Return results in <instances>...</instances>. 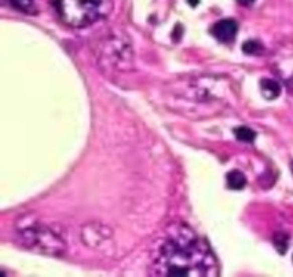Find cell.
Listing matches in <instances>:
<instances>
[{"instance_id": "cell-1", "label": "cell", "mask_w": 293, "mask_h": 277, "mask_svg": "<svg viewBox=\"0 0 293 277\" xmlns=\"http://www.w3.org/2000/svg\"><path fill=\"white\" fill-rule=\"evenodd\" d=\"M150 273L157 276H216L218 262L210 246L184 224L165 229L152 255Z\"/></svg>"}, {"instance_id": "cell-2", "label": "cell", "mask_w": 293, "mask_h": 277, "mask_svg": "<svg viewBox=\"0 0 293 277\" xmlns=\"http://www.w3.org/2000/svg\"><path fill=\"white\" fill-rule=\"evenodd\" d=\"M164 97L168 108L179 113L211 115L229 105L234 89L227 78L203 75L169 82L165 84Z\"/></svg>"}, {"instance_id": "cell-3", "label": "cell", "mask_w": 293, "mask_h": 277, "mask_svg": "<svg viewBox=\"0 0 293 277\" xmlns=\"http://www.w3.org/2000/svg\"><path fill=\"white\" fill-rule=\"evenodd\" d=\"M20 246L28 250L47 254V255H62L66 244L62 237L53 229L42 225L33 214L24 215L16 225Z\"/></svg>"}, {"instance_id": "cell-4", "label": "cell", "mask_w": 293, "mask_h": 277, "mask_svg": "<svg viewBox=\"0 0 293 277\" xmlns=\"http://www.w3.org/2000/svg\"><path fill=\"white\" fill-rule=\"evenodd\" d=\"M58 16L73 28H84L104 20L113 10V0H51Z\"/></svg>"}, {"instance_id": "cell-5", "label": "cell", "mask_w": 293, "mask_h": 277, "mask_svg": "<svg viewBox=\"0 0 293 277\" xmlns=\"http://www.w3.org/2000/svg\"><path fill=\"white\" fill-rule=\"evenodd\" d=\"M98 66L104 72H124L134 65V50L124 35H110L98 46Z\"/></svg>"}, {"instance_id": "cell-6", "label": "cell", "mask_w": 293, "mask_h": 277, "mask_svg": "<svg viewBox=\"0 0 293 277\" xmlns=\"http://www.w3.org/2000/svg\"><path fill=\"white\" fill-rule=\"evenodd\" d=\"M112 235L113 233L109 226L100 224V222L87 224L81 229V240L85 246L91 247V248H98L102 246L105 241L110 240Z\"/></svg>"}, {"instance_id": "cell-7", "label": "cell", "mask_w": 293, "mask_h": 277, "mask_svg": "<svg viewBox=\"0 0 293 277\" xmlns=\"http://www.w3.org/2000/svg\"><path fill=\"white\" fill-rule=\"evenodd\" d=\"M274 69L285 82L293 80V47H283L279 50L275 55Z\"/></svg>"}, {"instance_id": "cell-8", "label": "cell", "mask_w": 293, "mask_h": 277, "mask_svg": "<svg viewBox=\"0 0 293 277\" xmlns=\"http://www.w3.org/2000/svg\"><path fill=\"white\" fill-rule=\"evenodd\" d=\"M212 35H214L219 42L222 43H231L237 36L238 32V24L231 18L220 20L212 26Z\"/></svg>"}, {"instance_id": "cell-9", "label": "cell", "mask_w": 293, "mask_h": 277, "mask_svg": "<svg viewBox=\"0 0 293 277\" xmlns=\"http://www.w3.org/2000/svg\"><path fill=\"white\" fill-rule=\"evenodd\" d=\"M260 93L266 100H275L281 94V86L274 79L264 78L260 80Z\"/></svg>"}, {"instance_id": "cell-10", "label": "cell", "mask_w": 293, "mask_h": 277, "mask_svg": "<svg viewBox=\"0 0 293 277\" xmlns=\"http://www.w3.org/2000/svg\"><path fill=\"white\" fill-rule=\"evenodd\" d=\"M2 3L6 6H9L14 10L32 16V14H37V7L35 0H2Z\"/></svg>"}, {"instance_id": "cell-11", "label": "cell", "mask_w": 293, "mask_h": 277, "mask_svg": "<svg viewBox=\"0 0 293 277\" xmlns=\"http://www.w3.org/2000/svg\"><path fill=\"white\" fill-rule=\"evenodd\" d=\"M226 181H227V186L233 190H241L245 188L246 185V177L238 170H233L227 174Z\"/></svg>"}, {"instance_id": "cell-12", "label": "cell", "mask_w": 293, "mask_h": 277, "mask_svg": "<svg viewBox=\"0 0 293 277\" xmlns=\"http://www.w3.org/2000/svg\"><path fill=\"white\" fill-rule=\"evenodd\" d=\"M234 135L238 141L242 142H253L255 138H256V132L253 130H251L249 127L241 126L234 128Z\"/></svg>"}, {"instance_id": "cell-13", "label": "cell", "mask_w": 293, "mask_h": 277, "mask_svg": "<svg viewBox=\"0 0 293 277\" xmlns=\"http://www.w3.org/2000/svg\"><path fill=\"white\" fill-rule=\"evenodd\" d=\"M274 246L277 248V251L279 254H285L289 247V237L286 233L283 232H278L274 236Z\"/></svg>"}, {"instance_id": "cell-14", "label": "cell", "mask_w": 293, "mask_h": 277, "mask_svg": "<svg viewBox=\"0 0 293 277\" xmlns=\"http://www.w3.org/2000/svg\"><path fill=\"white\" fill-rule=\"evenodd\" d=\"M242 50L245 54H249V55H257V54H260L263 50L262 44L256 40H248V42L244 43V46H242Z\"/></svg>"}, {"instance_id": "cell-15", "label": "cell", "mask_w": 293, "mask_h": 277, "mask_svg": "<svg viewBox=\"0 0 293 277\" xmlns=\"http://www.w3.org/2000/svg\"><path fill=\"white\" fill-rule=\"evenodd\" d=\"M241 6H251L255 3V0H237Z\"/></svg>"}, {"instance_id": "cell-16", "label": "cell", "mask_w": 293, "mask_h": 277, "mask_svg": "<svg viewBox=\"0 0 293 277\" xmlns=\"http://www.w3.org/2000/svg\"><path fill=\"white\" fill-rule=\"evenodd\" d=\"M188 3L191 6H197L200 3V0H188Z\"/></svg>"}, {"instance_id": "cell-17", "label": "cell", "mask_w": 293, "mask_h": 277, "mask_svg": "<svg viewBox=\"0 0 293 277\" xmlns=\"http://www.w3.org/2000/svg\"><path fill=\"white\" fill-rule=\"evenodd\" d=\"M292 173H293V163H292Z\"/></svg>"}]
</instances>
